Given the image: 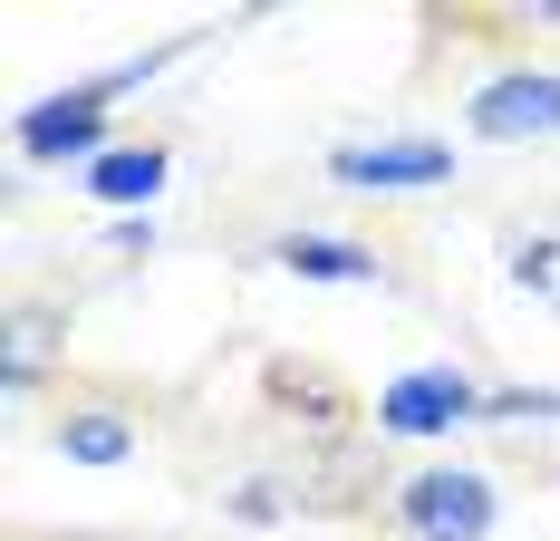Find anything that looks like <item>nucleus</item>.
Returning a JSON list of instances; mask_svg holds the SVG:
<instances>
[{
  "label": "nucleus",
  "instance_id": "nucleus-3",
  "mask_svg": "<svg viewBox=\"0 0 560 541\" xmlns=\"http://www.w3.org/2000/svg\"><path fill=\"white\" fill-rule=\"evenodd\" d=\"M126 78H145V68H116V78H97V88H68V97H49V107H30L20 116V156H88L97 126H107V97L126 88Z\"/></svg>",
  "mask_w": 560,
  "mask_h": 541
},
{
  "label": "nucleus",
  "instance_id": "nucleus-4",
  "mask_svg": "<svg viewBox=\"0 0 560 541\" xmlns=\"http://www.w3.org/2000/svg\"><path fill=\"white\" fill-rule=\"evenodd\" d=\"M445 146L435 136H387V146H338V184L358 194H406V184H445Z\"/></svg>",
  "mask_w": 560,
  "mask_h": 541
},
{
  "label": "nucleus",
  "instance_id": "nucleus-2",
  "mask_svg": "<svg viewBox=\"0 0 560 541\" xmlns=\"http://www.w3.org/2000/svg\"><path fill=\"white\" fill-rule=\"evenodd\" d=\"M406 522H416V541H483L493 532V484L483 474H416Z\"/></svg>",
  "mask_w": 560,
  "mask_h": 541
},
{
  "label": "nucleus",
  "instance_id": "nucleus-7",
  "mask_svg": "<svg viewBox=\"0 0 560 541\" xmlns=\"http://www.w3.org/2000/svg\"><path fill=\"white\" fill-rule=\"evenodd\" d=\"M271 262H280V270H300V280H377V252H358V242H329V232H290Z\"/></svg>",
  "mask_w": 560,
  "mask_h": 541
},
{
  "label": "nucleus",
  "instance_id": "nucleus-9",
  "mask_svg": "<svg viewBox=\"0 0 560 541\" xmlns=\"http://www.w3.org/2000/svg\"><path fill=\"white\" fill-rule=\"evenodd\" d=\"M522 280H541V290H560V242H522Z\"/></svg>",
  "mask_w": 560,
  "mask_h": 541
},
{
  "label": "nucleus",
  "instance_id": "nucleus-8",
  "mask_svg": "<svg viewBox=\"0 0 560 541\" xmlns=\"http://www.w3.org/2000/svg\"><path fill=\"white\" fill-rule=\"evenodd\" d=\"M58 454H78V464H126V426H116V416H78V426H58Z\"/></svg>",
  "mask_w": 560,
  "mask_h": 541
},
{
  "label": "nucleus",
  "instance_id": "nucleus-1",
  "mask_svg": "<svg viewBox=\"0 0 560 541\" xmlns=\"http://www.w3.org/2000/svg\"><path fill=\"white\" fill-rule=\"evenodd\" d=\"M483 406V387L464 378V368H406V378L377 396V426L387 435H445V426H464Z\"/></svg>",
  "mask_w": 560,
  "mask_h": 541
},
{
  "label": "nucleus",
  "instance_id": "nucleus-6",
  "mask_svg": "<svg viewBox=\"0 0 560 541\" xmlns=\"http://www.w3.org/2000/svg\"><path fill=\"white\" fill-rule=\"evenodd\" d=\"M155 184H165V146H116V156L88 164L97 204H155Z\"/></svg>",
  "mask_w": 560,
  "mask_h": 541
},
{
  "label": "nucleus",
  "instance_id": "nucleus-5",
  "mask_svg": "<svg viewBox=\"0 0 560 541\" xmlns=\"http://www.w3.org/2000/svg\"><path fill=\"white\" fill-rule=\"evenodd\" d=\"M474 136H493V146H512V136H560V78H532V68L493 78L474 97Z\"/></svg>",
  "mask_w": 560,
  "mask_h": 541
}]
</instances>
